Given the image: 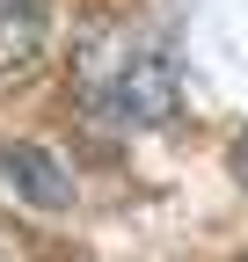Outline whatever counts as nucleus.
Returning <instances> with one entry per match:
<instances>
[{
    "mask_svg": "<svg viewBox=\"0 0 248 262\" xmlns=\"http://www.w3.org/2000/svg\"><path fill=\"white\" fill-rule=\"evenodd\" d=\"M234 175H241V189H248V131L234 139Z\"/></svg>",
    "mask_w": 248,
    "mask_h": 262,
    "instance_id": "4",
    "label": "nucleus"
},
{
    "mask_svg": "<svg viewBox=\"0 0 248 262\" xmlns=\"http://www.w3.org/2000/svg\"><path fill=\"white\" fill-rule=\"evenodd\" d=\"M44 29H51V0H0V73L37 66Z\"/></svg>",
    "mask_w": 248,
    "mask_h": 262,
    "instance_id": "3",
    "label": "nucleus"
},
{
    "mask_svg": "<svg viewBox=\"0 0 248 262\" xmlns=\"http://www.w3.org/2000/svg\"><path fill=\"white\" fill-rule=\"evenodd\" d=\"M73 95L88 117H102L117 131H161L182 102V73L153 29L95 15L73 29Z\"/></svg>",
    "mask_w": 248,
    "mask_h": 262,
    "instance_id": "1",
    "label": "nucleus"
},
{
    "mask_svg": "<svg viewBox=\"0 0 248 262\" xmlns=\"http://www.w3.org/2000/svg\"><path fill=\"white\" fill-rule=\"evenodd\" d=\"M0 182L15 196H29V204H44V211L73 204V182H66V168H58L44 146H0Z\"/></svg>",
    "mask_w": 248,
    "mask_h": 262,
    "instance_id": "2",
    "label": "nucleus"
}]
</instances>
